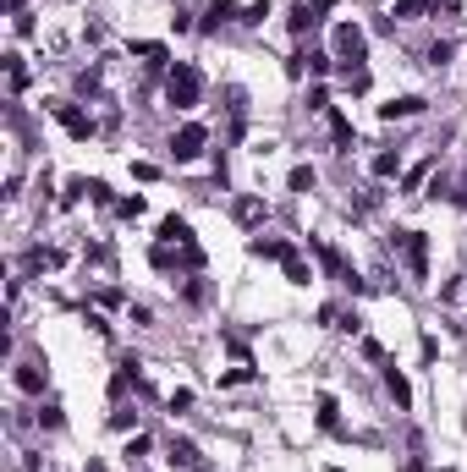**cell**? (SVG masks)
Instances as JSON below:
<instances>
[{"label":"cell","instance_id":"cell-1","mask_svg":"<svg viewBox=\"0 0 467 472\" xmlns=\"http://www.w3.org/2000/svg\"><path fill=\"white\" fill-rule=\"evenodd\" d=\"M198 88H204V78H198L193 61H176V66H170V78H165V99H170L176 110H193V105H198Z\"/></svg>","mask_w":467,"mask_h":472},{"label":"cell","instance_id":"cell-2","mask_svg":"<svg viewBox=\"0 0 467 472\" xmlns=\"http://www.w3.org/2000/svg\"><path fill=\"white\" fill-rule=\"evenodd\" d=\"M335 55H341L346 66H363V61H369V39H363L358 22H341V28H335Z\"/></svg>","mask_w":467,"mask_h":472},{"label":"cell","instance_id":"cell-3","mask_svg":"<svg viewBox=\"0 0 467 472\" xmlns=\"http://www.w3.org/2000/svg\"><path fill=\"white\" fill-rule=\"evenodd\" d=\"M204 143H209V127H198V121H187L176 138H170V154H176V165H187V159L204 154Z\"/></svg>","mask_w":467,"mask_h":472},{"label":"cell","instance_id":"cell-4","mask_svg":"<svg viewBox=\"0 0 467 472\" xmlns=\"http://www.w3.org/2000/svg\"><path fill=\"white\" fill-rule=\"evenodd\" d=\"M423 110H429V99H423V93H401V99L380 105V116H385V121H412V116H423Z\"/></svg>","mask_w":467,"mask_h":472},{"label":"cell","instance_id":"cell-5","mask_svg":"<svg viewBox=\"0 0 467 472\" xmlns=\"http://www.w3.org/2000/svg\"><path fill=\"white\" fill-rule=\"evenodd\" d=\"M11 379H17V390H22V395H44V368H39V363H17Z\"/></svg>","mask_w":467,"mask_h":472},{"label":"cell","instance_id":"cell-6","mask_svg":"<svg viewBox=\"0 0 467 472\" xmlns=\"http://www.w3.org/2000/svg\"><path fill=\"white\" fill-rule=\"evenodd\" d=\"M55 116H61V127H67V132H72V138H88V132H94V121H88V116H82L78 105H55Z\"/></svg>","mask_w":467,"mask_h":472},{"label":"cell","instance_id":"cell-7","mask_svg":"<svg viewBox=\"0 0 467 472\" xmlns=\"http://www.w3.org/2000/svg\"><path fill=\"white\" fill-rule=\"evenodd\" d=\"M159 242H176V247H193V226L182 215H165L159 220Z\"/></svg>","mask_w":467,"mask_h":472},{"label":"cell","instance_id":"cell-8","mask_svg":"<svg viewBox=\"0 0 467 472\" xmlns=\"http://www.w3.org/2000/svg\"><path fill=\"white\" fill-rule=\"evenodd\" d=\"M247 253H253V258H281V264H286V258H292V242H275V236H253V242H247Z\"/></svg>","mask_w":467,"mask_h":472},{"label":"cell","instance_id":"cell-9","mask_svg":"<svg viewBox=\"0 0 467 472\" xmlns=\"http://www.w3.org/2000/svg\"><path fill=\"white\" fill-rule=\"evenodd\" d=\"M385 390L396 395V406H401V412L412 406V385H407V374H401L396 363H385Z\"/></svg>","mask_w":467,"mask_h":472},{"label":"cell","instance_id":"cell-10","mask_svg":"<svg viewBox=\"0 0 467 472\" xmlns=\"http://www.w3.org/2000/svg\"><path fill=\"white\" fill-rule=\"evenodd\" d=\"M231 17H242L231 0H209V11H204V22H198V33H215L220 22H231Z\"/></svg>","mask_w":467,"mask_h":472},{"label":"cell","instance_id":"cell-11","mask_svg":"<svg viewBox=\"0 0 467 472\" xmlns=\"http://www.w3.org/2000/svg\"><path fill=\"white\" fill-rule=\"evenodd\" d=\"M165 462H170V467H193V462H198V445H193V439H170V445H165Z\"/></svg>","mask_w":467,"mask_h":472},{"label":"cell","instance_id":"cell-12","mask_svg":"<svg viewBox=\"0 0 467 472\" xmlns=\"http://www.w3.org/2000/svg\"><path fill=\"white\" fill-rule=\"evenodd\" d=\"M258 220H264V198H258V192L236 198V226H258Z\"/></svg>","mask_w":467,"mask_h":472},{"label":"cell","instance_id":"cell-13","mask_svg":"<svg viewBox=\"0 0 467 472\" xmlns=\"http://www.w3.org/2000/svg\"><path fill=\"white\" fill-rule=\"evenodd\" d=\"M341 406H335V395H319V428H330V434H341V417H335Z\"/></svg>","mask_w":467,"mask_h":472},{"label":"cell","instance_id":"cell-14","mask_svg":"<svg viewBox=\"0 0 467 472\" xmlns=\"http://www.w3.org/2000/svg\"><path fill=\"white\" fill-rule=\"evenodd\" d=\"M286 187H292V192H313V165H292Z\"/></svg>","mask_w":467,"mask_h":472},{"label":"cell","instance_id":"cell-15","mask_svg":"<svg viewBox=\"0 0 467 472\" xmlns=\"http://www.w3.org/2000/svg\"><path fill=\"white\" fill-rule=\"evenodd\" d=\"M286 280H292V286H308V280H313V269L303 264V258H297V253L286 258Z\"/></svg>","mask_w":467,"mask_h":472},{"label":"cell","instance_id":"cell-16","mask_svg":"<svg viewBox=\"0 0 467 472\" xmlns=\"http://www.w3.org/2000/svg\"><path fill=\"white\" fill-rule=\"evenodd\" d=\"M264 17H270V0H253V6H247L236 22H247V28H264Z\"/></svg>","mask_w":467,"mask_h":472},{"label":"cell","instance_id":"cell-17","mask_svg":"<svg viewBox=\"0 0 467 472\" xmlns=\"http://www.w3.org/2000/svg\"><path fill=\"white\" fill-rule=\"evenodd\" d=\"M143 209H149V203H143V192H132V198H121V203H116V215H121V220H138Z\"/></svg>","mask_w":467,"mask_h":472},{"label":"cell","instance_id":"cell-18","mask_svg":"<svg viewBox=\"0 0 467 472\" xmlns=\"http://www.w3.org/2000/svg\"><path fill=\"white\" fill-rule=\"evenodd\" d=\"M132 55H143V61H165V44H155V39H132Z\"/></svg>","mask_w":467,"mask_h":472},{"label":"cell","instance_id":"cell-19","mask_svg":"<svg viewBox=\"0 0 467 472\" xmlns=\"http://www.w3.org/2000/svg\"><path fill=\"white\" fill-rule=\"evenodd\" d=\"M451 55H457V44H446V39H440V44H429V55H423V61H429V66H446Z\"/></svg>","mask_w":467,"mask_h":472},{"label":"cell","instance_id":"cell-20","mask_svg":"<svg viewBox=\"0 0 467 472\" xmlns=\"http://www.w3.org/2000/svg\"><path fill=\"white\" fill-rule=\"evenodd\" d=\"M330 138L346 149V143H352V121H346V116H330Z\"/></svg>","mask_w":467,"mask_h":472},{"label":"cell","instance_id":"cell-21","mask_svg":"<svg viewBox=\"0 0 467 472\" xmlns=\"http://www.w3.org/2000/svg\"><path fill=\"white\" fill-rule=\"evenodd\" d=\"M429 170H434V159H423V165H412V170H407V192H418V187L429 181Z\"/></svg>","mask_w":467,"mask_h":472},{"label":"cell","instance_id":"cell-22","mask_svg":"<svg viewBox=\"0 0 467 472\" xmlns=\"http://www.w3.org/2000/svg\"><path fill=\"white\" fill-rule=\"evenodd\" d=\"M143 451H149V439H143V434H132V439H127V451H121V456H127V467H132V462H143Z\"/></svg>","mask_w":467,"mask_h":472},{"label":"cell","instance_id":"cell-23","mask_svg":"<svg viewBox=\"0 0 467 472\" xmlns=\"http://www.w3.org/2000/svg\"><path fill=\"white\" fill-rule=\"evenodd\" d=\"M401 170V154H374V176H396Z\"/></svg>","mask_w":467,"mask_h":472},{"label":"cell","instance_id":"cell-24","mask_svg":"<svg viewBox=\"0 0 467 472\" xmlns=\"http://www.w3.org/2000/svg\"><path fill=\"white\" fill-rule=\"evenodd\" d=\"M39 423H44V428H61V423H67V417H61V406H55V401H50V406H39Z\"/></svg>","mask_w":467,"mask_h":472},{"label":"cell","instance_id":"cell-25","mask_svg":"<svg viewBox=\"0 0 467 472\" xmlns=\"http://www.w3.org/2000/svg\"><path fill=\"white\" fill-rule=\"evenodd\" d=\"M132 423H138L132 406H116V412H110V428H132Z\"/></svg>","mask_w":467,"mask_h":472},{"label":"cell","instance_id":"cell-26","mask_svg":"<svg viewBox=\"0 0 467 472\" xmlns=\"http://www.w3.org/2000/svg\"><path fill=\"white\" fill-rule=\"evenodd\" d=\"M423 6H429V0H396V17H418Z\"/></svg>","mask_w":467,"mask_h":472},{"label":"cell","instance_id":"cell-27","mask_svg":"<svg viewBox=\"0 0 467 472\" xmlns=\"http://www.w3.org/2000/svg\"><path fill=\"white\" fill-rule=\"evenodd\" d=\"M193 406V390H170V412H187Z\"/></svg>","mask_w":467,"mask_h":472},{"label":"cell","instance_id":"cell-28","mask_svg":"<svg viewBox=\"0 0 467 472\" xmlns=\"http://www.w3.org/2000/svg\"><path fill=\"white\" fill-rule=\"evenodd\" d=\"M324 472H346V467H324Z\"/></svg>","mask_w":467,"mask_h":472},{"label":"cell","instance_id":"cell-29","mask_svg":"<svg viewBox=\"0 0 467 472\" xmlns=\"http://www.w3.org/2000/svg\"><path fill=\"white\" fill-rule=\"evenodd\" d=\"M187 472H193V467H187Z\"/></svg>","mask_w":467,"mask_h":472}]
</instances>
